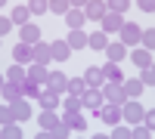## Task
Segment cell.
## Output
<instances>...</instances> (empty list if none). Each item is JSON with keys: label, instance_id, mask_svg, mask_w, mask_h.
I'll list each match as a JSON object with an SVG mask.
<instances>
[{"label": "cell", "instance_id": "cell-1", "mask_svg": "<svg viewBox=\"0 0 155 139\" xmlns=\"http://www.w3.org/2000/svg\"><path fill=\"white\" fill-rule=\"evenodd\" d=\"M99 93H102V99H106L109 105H118V108L124 105V90H121V84H102Z\"/></svg>", "mask_w": 155, "mask_h": 139}, {"label": "cell", "instance_id": "cell-2", "mask_svg": "<svg viewBox=\"0 0 155 139\" xmlns=\"http://www.w3.org/2000/svg\"><path fill=\"white\" fill-rule=\"evenodd\" d=\"M121 46H134V43H140V34H143V28H140V25H134V22H127V25H121Z\"/></svg>", "mask_w": 155, "mask_h": 139}, {"label": "cell", "instance_id": "cell-3", "mask_svg": "<svg viewBox=\"0 0 155 139\" xmlns=\"http://www.w3.org/2000/svg\"><path fill=\"white\" fill-rule=\"evenodd\" d=\"M121 115H124V121H127V124H140V121H143V115H146V108L140 105L137 99H130L127 105H121Z\"/></svg>", "mask_w": 155, "mask_h": 139}, {"label": "cell", "instance_id": "cell-4", "mask_svg": "<svg viewBox=\"0 0 155 139\" xmlns=\"http://www.w3.org/2000/svg\"><path fill=\"white\" fill-rule=\"evenodd\" d=\"M96 115H99L102 124H109V127H118V124H121V108H118V105H109V102H106Z\"/></svg>", "mask_w": 155, "mask_h": 139}, {"label": "cell", "instance_id": "cell-5", "mask_svg": "<svg viewBox=\"0 0 155 139\" xmlns=\"http://www.w3.org/2000/svg\"><path fill=\"white\" fill-rule=\"evenodd\" d=\"M84 84H87V90H102V84H106L102 68H99V65H90L87 74H84Z\"/></svg>", "mask_w": 155, "mask_h": 139}, {"label": "cell", "instance_id": "cell-6", "mask_svg": "<svg viewBox=\"0 0 155 139\" xmlns=\"http://www.w3.org/2000/svg\"><path fill=\"white\" fill-rule=\"evenodd\" d=\"M62 124H65V127H68L71 133H81V130H87V118L81 115V111H65Z\"/></svg>", "mask_w": 155, "mask_h": 139}, {"label": "cell", "instance_id": "cell-7", "mask_svg": "<svg viewBox=\"0 0 155 139\" xmlns=\"http://www.w3.org/2000/svg\"><path fill=\"white\" fill-rule=\"evenodd\" d=\"M102 105H106V99H102V93H99V90H87V93L81 96V108H90V111H99Z\"/></svg>", "mask_w": 155, "mask_h": 139}, {"label": "cell", "instance_id": "cell-8", "mask_svg": "<svg viewBox=\"0 0 155 139\" xmlns=\"http://www.w3.org/2000/svg\"><path fill=\"white\" fill-rule=\"evenodd\" d=\"M106 3H99V0H90V3H84V19H93V22H102L106 19Z\"/></svg>", "mask_w": 155, "mask_h": 139}, {"label": "cell", "instance_id": "cell-9", "mask_svg": "<svg viewBox=\"0 0 155 139\" xmlns=\"http://www.w3.org/2000/svg\"><path fill=\"white\" fill-rule=\"evenodd\" d=\"M19 40L25 43V46H34V43H41V28H37V25H25V28L19 31Z\"/></svg>", "mask_w": 155, "mask_h": 139}, {"label": "cell", "instance_id": "cell-10", "mask_svg": "<svg viewBox=\"0 0 155 139\" xmlns=\"http://www.w3.org/2000/svg\"><path fill=\"white\" fill-rule=\"evenodd\" d=\"M50 62V43H34L31 46V65H47Z\"/></svg>", "mask_w": 155, "mask_h": 139}, {"label": "cell", "instance_id": "cell-11", "mask_svg": "<svg viewBox=\"0 0 155 139\" xmlns=\"http://www.w3.org/2000/svg\"><path fill=\"white\" fill-rule=\"evenodd\" d=\"M65 87H68V77H65V74H62V71H50V81H47V90H53V93L59 96L62 90H65Z\"/></svg>", "mask_w": 155, "mask_h": 139}, {"label": "cell", "instance_id": "cell-12", "mask_svg": "<svg viewBox=\"0 0 155 139\" xmlns=\"http://www.w3.org/2000/svg\"><path fill=\"white\" fill-rule=\"evenodd\" d=\"M68 56H71V49H68V43H65V40H53V43H50V59L65 62Z\"/></svg>", "mask_w": 155, "mask_h": 139}, {"label": "cell", "instance_id": "cell-13", "mask_svg": "<svg viewBox=\"0 0 155 139\" xmlns=\"http://www.w3.org/2000/svg\"><path fill=\"white\" fill-rule=\"evenodd\" d=\"M102 77H106V84H124V71H121V65H102Z\"/></svg>", "mask_w": 155, "mask_h": 139}, {"label": "cell", "instance_id": "cell-14", "mask_svg": "<svg viewBox=\"0 0 155 139\" xmlns=\"http://www.w3.org/2000/svg\"><path fill=\"white\" fill-rule=\"evenodd\" d=\"M37 102L44 105V111H56V108H59V96H56L53 90H47V87H44L41 96H37Z\"/></svg>", "mask_w": 155, "mask_h": 139}, {"label": "cell", "instance_id": "cell-15", "mask_svg": "<svg viewBox=\"0 0 155 139\" xmlns=\"http://www.w3.org/2000/svg\"><path fill=\"white\" fill-rule=\"evenodd\" d=\"M28 81H34L37 87H47V81H50V71H47V65H28Z\"/></svg>", "mask_w": 155, "mask_h": 139}, {"label": "cell", "instance_id": "cell-16", "mask_svg": "<svg viewBox=\"0 0 155 139\" xmlns=\"http://www.w3.org/2000/svg\"><path fill=\"white\" fill-rule=\"evenodd\" d=\"M9 108H12V118H16V124H19V121H28V118H31V105L25 102V99H16V102H12Z\"/></svg>", "mask_w": 155, "mask_h": 139}, {"label": "cell", "instance_id": "cell-17", "mask_svg": "<svg viewBox=\"0 0 155 139\" xmlns=\"http://www.w3.org/2000/svg\"><path fill=\"white\" fill-rule=\"evenodd\" d=\"M12 59H16V65H31V46L16 43L12 46Z\"/></svg>", "mask_w": 155, "mask_h": 139}, {"label": "cell", "instance_id": "cell-18", "mask_svg": "<svg viewBox=\"0 0 155 139\" xmlns=\"http://www.w3.org/2000/svg\"><path fill=\"white\" fill-rule=\"evenodd\" d=\"M65 22H68V28H71V31H81V25H84V9L71 6V9L65 12Z\"/></svg>", "mask_w": 155, "mask_h": 139}, {"label": "cell", "instance_id": "cell-19", "mask_svg": "<svg viewBox=\"0 0 155 139\" xmlns=\"http://www.w3.org/2000/svg\"><path fill=\"white\" fill-rule=\"evenodd\" d=\"M102 53L109 56V62H112V65H118V62L124 59V53H127V46H121V43H109L106 49H102Z\"/></svg>", "mask_w": 155, "mask_h": 139}, {"label": "cell", "instance_id": "cell-20", "mask_svg": "<svg viewBox=\"0 0 155 139\" xmlns=\"http://www.w3.org/2000/svg\"><path fill=\"white\" fill-rule=\"evenodd\" d=\"M65 43H68V49H84V46H87V34H84V31H68Z\"/></svg>", "mask_w": 155, "mask_h": 139}, {"label": "cell", "instance_id": "cell-21", "mask_svg": "<svg viewBox=\"0 0 155 139\" xmlns=\"http://www.w3.org/2000/svg\"><path fill=\"white\" fill-rule=\"evenodd\" d=\"M87 46H90V49H96V53H102V49L109 46V37L102 34V31H96V34H90V37H87Z\"/></svg>", "mask_w": 155, "mask_h": 139}, {"label": "cell", "instance_id": "cell-22", "mask_svg": "<svg viewBox=\"0 0 155 139\" xmlns=\"http://www.w3.org/2000/svg\"><path fill=\"white\" fill-rule=\"evenodd\" d=\"M121 25H124L121 16H112V12H106V19H102V34H109V31H121Z\"/></svg>", "mask_w": 155, "mask_h": 139}, {"label": "cell", "instance_id": "cell-23", "mask_svg": "<svg viewBox=\"0 0 155 139\" xmlns=\"http://www.w3.org/2000/svg\"><path fill=\"white\" fill-rule=\"evenodd\" d=\"M65 90H68L74 99H81V96L87 93V84H84V77H68V87H65Z\"/></svg>", "mask_w": 155, "mask_h": 139}, {"label": "cell", "instance_id": "cell-24", "mask_svg": "<svg viewBox=\"0 0 155 139\" xmlns=\"http://www.w3.org/2000/svg\"><path fill=\"white\" fill-rule=\"evenodd\" d=\"M28 19H31L28 6H16V9H12V16H9V22H12V25H22V28L28 25Z\"/></svg>", "mask_w": 155, "mask_h": 139}, {"label": "cell", "instance_id": "cell-25", "mask_svg": "<svg viewBox=\"0 0 155 139\" xmlns=\"http://www.w3.org/2000/svg\"><path fill=\"white\" fill-rule=\"evenodd\" d=\"M19 90H22V99H37L41 96V87L34 81H28V77H25V84H19Z\"/></svg>", "mask_w": 155, "mask_h": 139}, {"label": "cell", "instance_id": "cell-26", "mask_svg": "<svg viewBox=\"0 0 155 139\" xmlns=\"http://www.w3.org/2000/svg\"><path fill=\"white\" fill-rule=\"evenodd\" d=\"M130 62L140 65V68H149V65H152V53H146V49H134V53H130Z\"/></svg>", "mask_w": 155, "mask_h": 139}, {"label": "cell", "instance_id": "cell-27", "mask_svg": "<svg viewBox=\"0 0 155 139\" xmlns=\"http://www.w3.org/2000/svg\"><path fill=\"white\" fill-rule=\"evenodd\" d=\"M0 96H3L6 102L12 105L16 99H22V90H19V84H3V90H0Z\"/></svg>", "mask_w": 155, "mask_h": 139}, {"label": "cell", "instance_id": "cell-28", "mask_svg": "<svg viewBox=\"0 0 155 139\" xmlns=\"http://www.w3.org/2000/svg\"><path fill=\"white\" fill-rule=\"evenodd\" d=\"M121 90H124V96H130V99H137L140 93L146 90V87L140 84V81H124V84H121Z\"/></svg>", "mask_w": 155, "mask_h": 139}, {"label": "cell", "instance_id": "cell-29", "mask_svg": "<svg viewBox=\"0 0 155 139\" xmlns=\"http://www.w3.org/2000/svg\"><path fill=\"white\" fill-rule=\"evenodd\" d=\"M25 77H28V74H25L22 65H12V68L6 71V84H25Z\"/></svg>", "mask_w": 155, "mask_h": 139}, {"label": "cell", "instance_id": "cell-30", "mask_svg": "<svg viewBox=\"0 0 155 139\" xmlns=\"http://www.w3.org/2000/svg\"><path fill=\"white\" fill-rule=\"evenodd\" d=\"M37 121H41V127L50 133V130H53L56 124H59V115H53V111H44V115H37Z\"/></svg>", "mask_w": 155, "mask_h": 139}, {"label": "cell", "instance_id": "cell-31", "mask_svg": "<svg viewBox=\"0 0 155 139\" xmlns=\"http://www.w3.org/2000/svg\"><path fill=\"white\" fill-rule=\"evenodd\" d=\"M9 124H16V118H12V108H9V105H0V130L9 127Z\"/></svg>", "mask_w": 155, "mask_h": 139}, {"label": "cell", "instance_id": "cell-32", "mask_svg": "<svg viewBox=\"0 0 155 139\" xmlns=\"http://www.w3.org/2000/svg\"><path fill=\"white\" fill-rule=\"evenodd\" d=\"M0 139H22L19 124H9V127H3V130H0Z\"/></svg>", "mask_w": 155, "mask_h": 139}, {"label": "cell", "instance_id": "cell-33", "mask_svg": "<svg viewBox=\"0 0 155 139\" xmlns=\"http://www.w3.org/2000/svg\"><path fill=\"white\" fill-rule=\"evenodd\" d=\"M50 136H53V139H71V130H68V127H65V124H62V121H59V124H56V127H53V130H50Z\"/></svg>", "mask_w": 155, "mask_h": 139}, {"label": "cell", "instance_id": "cell-34", "mask_svg": "<svg viewBox=\"0 0 155 139\" xmlns=\"http://www.w3.org/2000/svg\"><path fill=\"white\" fill-rule=\"evenodd\" d=\"M140 43H146V53H152V49H155V31L152 28L143 31V34H140Z\"/></svg>", "mask_w": 155, "mask_h": 139}, {"label": "cell", "instance_id": "cell-35", "mask_svg": "<svg viewBox=\"0 0 155 139\" xmlns=\"http://www.w3.org/2000/svg\"><path fill=\"white\" fill-rule=\"evenodd\" d=\"M140 84H143V87H149V90H152V84H155V74H152V65L149 68H143V71H140V77H137Z\"/></svg>", "mask_w": 155, "mask_h": 139}, {"label": "cell", "instance_id": "cell-36", "mask_svg": "<svg viewBox=\"0 0 155 139\" xmlns=\"http://www.w3.org/2000/svg\"><path fill=\"white\" fill-rule=\"evenodd\" d=\"M47 9H50V12H62V16H65V12L71 9V3H65V0H53V3H47Z\"/></svg>", "mask_w": 155, "mask_h": 139}, {"label": "cell", "instance_id": "cell-37", "mask_svg": "<svg viewBox=\"0 0 155 139\" xmlns=\"http://www.w3.org/2000/svg\"><path fill=\"white\" fill-rule=\"evenodd\" d=\"M130 139H152V130L149 127H137V130H130Z\"/></svg>", "mask_w": 155, "mask_h": 139}, {"label": "cell", "instance_id": "cell-38", "mask_svg": "<svg viewBox=\"0 0 155 139\" xmlns=\"http://www.w3.org/2000/svg\"><path fill=\"white\" fill-rule=\"evenodd\" d=\"M109 139H130V130H127V127H121V124H118V127H115V133H112Z\"/></svg>", "mask_w": 155, "mask_h": 139}, {"label": "cell", "instance_id": "cell-39", "mask_svg": "<svg viewBox=\"0 0 155 139\" xmlns=\"http://www.w3.org/2000/svg\"><path fill=\"white\" fill-rule=\"evenodd\" d=\"M28 12H34V16H41V12H47V3H44V0H34V3L28 6Z\"/></svg>", "mask_w": 155, "mask_h": 139}, {"label": "cell", "instance_id": "cell-40", "mask_svg": "<svg viewBox=\"0 0 155 139\" xmlns=\"http://www.w3.org/2000/svg\"><path fill=\"white\" fill-rule=\"evenodd\" d=\"M65 111H81V99L68 96V99H65Z\"/></svg>", "mask_w": 155, "mask_h": 139}, {"label": "cell", "instance_id": "cell-41", "mask_svg": "<svg viewBox=\"0 0 155 139\" xmlns=\"http://www.w3.org/2000/svg\"><path fill=\"white\" fill-rule=\"evenodd\" d=\"M143 127H155V111H146V115H143Z\"/></svg>", "mask_w": 155, "mask_h": 139}, {"label": "cell", "instance_id": "cell-42", "mask_svg": "<svg viewBox=\"0 0 155 139\" xmlns=\"http://www.w3.org/2000/svg\"><path fill=\"white\" fill-rule=\"evenodd\" d=\"M9 28H12V22H9L6 16H0V37H3V34H6Z\"/></svg>", "mask_w": 155, "mask_h": 139}, {"label": "cell", "instance_id": "cell-43", "mask_svg": "<svg viewBox=\"0 0 155 139\" xmlns=\"http://www.w3.org/2000/svg\"><path fill=\"white\" fill-rule=\"evenodd\" d=\"M140 9H143V12H155V3H152V0H140Z\"/></svg>", "mask_w": 155, "mask_h": 139}, {"label": "cell", "instance_id": "cell-44", "mask_svg": "<svg viewBox=\"0 0 155 139\" xmlns=\"http://www.w3.org/2000/svg\"><path fill=\"white\" fill-rule=\"evenodd\" d=\"M34 139H53V136H50V133H47V130H41V133H37V136H34Z\"/></svg>", "mask_w": 155, "mask_h": 139}, {"label": "cell", "instance_id": "cell-45", "mask_svg": "<svg viewBox=\"0 0 155 139\" xmlns=\"http://www.w3.org/2000/svg\"><path fill=\"white\" fill-rule=\"evenodd\" d=\"M3 84H6V77H3V74H0V90H3Z\"/></svg>", "mask_w": 155, "mask_h": 139}, {"label": "cell", "instance_id": "cell-46", "mask_svg": "<svg viewBox=\"0 0 155 139\" xmlns=\"http://www.w3.org/2000/svg\"><path fill=\"white\" fill-rule=\"evenodd\" d=\"M93 139H109V136H102V133H99V136H93Z\"/></svg>", "mask_w": 155, "mask_h": 139}]
</instances>
